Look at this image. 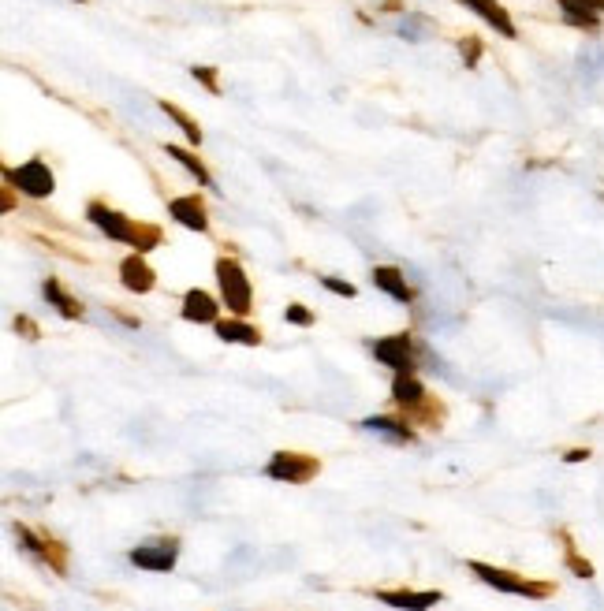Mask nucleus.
<instances>
[{
  "mask_svg": "<svg viewBox=\"0 0 604 611\" xmlns=\"http://www.w3.org/2000/svg\"><path fill=\"white\" fill-rule=\"evenodd\" d=\"M86 217L94 220L109 239L131 243L138 254H146V250H153V246L161 243V228H153V224H135L131 217H124V213H116V209H109V205H101V202H90Z\"/></svg>",
  "mask_w": 604,
  "mask_h": 611,
  "instance_id": "obj_1",
  "label": "nucleus"
},
{
  "mask_svg": "<svg viewBox=\"0 0 604 611\" xmlns=\"http://www.w3.org/2000/svg\"><path fill=\"white\" fill-rule=\"evenodd\" d=\"M217 284H220V302L235 313V317H247L254 310V291H250V280L243 265L235 258H220L217 261Z\"/></svg>",
  "mask_w": 604,
  "mask_h": 611,
  "instance_id": "obj_2",
  "label": "nucleus"
},
{
  "mask_svg": "<svg viewBox=\"0 0 604 611\" xmlns=\"http://www.w3.org/2000/svg\"><path fill=\"white\" fill-rule=\"evenodd\" d=\"M467 567H470V574H478L485 585H493V589H500V593H511V597H534V600L552 597L549 582H530V578H519L515 571L489 567V563H478V559H470Z\"/></svg>",
  "mask_w": 604,
  "mask_h": 611,
  "instance_id": "obj_3",
  "label": "nucleus"
},
{
  "mask_svg": "<svg viewBox=\"0 0 604 611\" xmlns=\"http://www.w3.org/2000/svg\"><path fill=\"white\" fill-rule=\"evenodd\" d=\"M265 474L273 481H284V485H306L310 477L321 474V462L314 455H302V451H276L265 466Z\"/></svg>",
  "mask_w": 604,
  "mask_h": 611,
  "instance_id": "obj_4",
  "label": "nucleus"
},
{
  "mask_svg": "<svg viewBox=\"0 0 604 611\" xmlns=\"http://www.w3.org/2000/svg\"><path fill=\"white\" fill-rule=\"evenodd\" d=\"M8 183H15V187L23 194H30V198H45V194H53V187H56L53 172H49L42 161H27V164H19V168H12V172H8Z\"/></svg>",
  "mask_w": 604,
  "mask_h": 611,
  "instance_id": "obj_5",
  "label": "nucleus"
},
{
  "mask_svg": "<svg viewBox=\"0 0 604 611\" xmlns=\"http://www.w3.org/2000/svg\"><path fill=\"white\" fill-rule=\"evenodd\" d=\"M176 556H179L176 541H153V544H138L135 552H131V563L142 567V571L168 574L172 567H176Z\"/></svg>",
  "mask_w": 604,
  "mask_h": 611,
  "instance_id": "obj_6",
  "label": "nucleus"
},
{
  "mask_svg": "<svg viewBox=\"0 0 604 611\" xmlns=\"http://www.w3.org/2000/svg\"><path fill=\"white\" fill-rule=\"evenodd\" d=\"M373 354L381 366H392L396 373H411V336L407 332H396V336H385V340L373 343Z\"/></svg>",
  "mask_w": 604,
  "mask_h": 611,
  "instance_id": "obj_7",
  "label": "nucleus"
},
{
  "mask_svg": "<svg viewBox=\"0 0 604 611\" xmlns=\"http://www.w3.org/2000/svg\"><path fill=\"white\" fill-rule=\"evenodd\" d=\"M217 313L220 306L213 302L209 291H187L183 295V321H191V325H217Z\"/></svg>",
  "mask_w": 604,
  "mask_h": 611,
  "instance_id": "obj_8",
  "label": "nucleus"
},
{
  "mask_svg": "<svg viewBox=\"0 0 604 611\" xmlns=\"http://www.w3.org/2000/svg\"><path fill=\"white\" fill-rule=\"evenodd\" d=\"M377 600L381 604H388V608H399V611H429L437 608L440 593H411V589H388V593H377Z\"/></svg>",
  "mask_w": 604,
  "mask_h": 611,
  "instance_id": "obj_9",
  "label": "nucleus"
},
{
  "mask_svg": "<svg viewBox=\"0 0 604 611\" xmlns=\"http://www.w3.org/2000/svg\"><path fill=\"white\" fill-rule=\"evenodd\" d=\"M168 213L183 224V228L191 231H209V217H206V205L198 202L194 194H187V198H172V205H168Z\"/></svg>",
  "mask_w": 604,
  "mask_h": 611,
  "instance_id": "obj_10",
  "label": "nucleus"
},
{
  "mask_svg": "<svg viewBox=\"0 0 604 611\" xmlns=\"http://www.w3.org/2000/svg\"><path fill=\"white\" fill-rule=\"evenodd\" d=\"M455 4H463V8H470L474 15H481L489 27H496L504 38H515V23H511V15L496 4V0H455Z\"/></svg>",
  "mask_w": 604,
  "mask_h": 611,
  "instance_id": "obj_11",
  "label": "nucleus"
},
{
  "mask_svg": "<svg viewBox=\"0 0 604 611\" xmlns=\"http://www.w3.org/2000/svg\"><path fill=\"white\" fill-rule=\"evenodd\" d=\"M120 276H124L127 291H135V295H146V291H153V284H157L153 269L142 258H138V254H131V258L120 265Z\"/></svg>",
  "mask_w": 604,
  "mask_h": 611,
  "instance_id": "obj_12",
  "label": "nucleus"
},
{
  "mask_svg": "<svg viewBox=\"0 0 604 611\" xmlns=\"http://www.w3.org/2000/svg\"><path fill=\"white\" fill-rule=\"evenodd\" d=\"M373 284L381 287L388 299L411 302V287H407V276H403L399 269H392V265H377V269H373Z\"/></svg>",
  "mask_w": 604,
  "mask_h": 611,
  "instance_id": "obj_13",
  "label": "nucleus"
},
{
  "mask_svg": "<svg viewBox=\"0 0 604 611\" xmlns=\"http://www.w3.org/2000/svg\"><path fill=\"white\" fill-rule=\"evenodd\" d=\"M392 399H396L403 410H414L418 403H426V388L414 381L411 373H396V381H392Z\"/></svg>",
  "mask_w": 604,
  "mask_h": 611,
  "instance_id": "obj_14",
  "label": "nucleus"
},
{
  "mask_svg": "<svg viewBox=\"0 0 604 611\" xmlns=\"http://www.w3.org/2000/svg\"><path fill=\"white\" fill-rule=\"evenodd\" d=\"M213 332H217L224 343H243V347H258L261 343V332L258 328H250L247 321H217Z\"/></svg>",
  "mask_w": 604,
  "mask_h": 611,
  "instance_id": "obj_15",
  "label": "nucleus"
},
{
  "mask_svg": "<svg viewBox=\"0 0 604 611\" xmlns=\"http://www.w3.org/2000/svg\"><path fill=\"white\" fill-rule=\"evenodd\" d=\"M563 12L578 27H597V15L604 12V0H560Z\"/></svg>",
  "mask_w": 604,
  "mask_h": 611,
  "instance_id": "obj_16",
  "label": "nucleus"
},
{
  "mask_svg": "<svg viewBox=\"0 0 604 611\" xmlns=\"http://www.w3.org/2000/svg\"><path fill=\"white\" fill-rule=\"evenodd\" d=\"M362 429H370V433H381L385 440L392 444H414V433L403 425V421H392V418H366L362 421Z\"/></svg>",
  "mask_w": 604,
  "mask_h": 611,
  "instance_id": "obj_17",
  "label": "nucleus"
},
{
  "mask_svg": "<svg viewBox=\"0 0 604 611\" xmlns=\"http://www.w3.org/2000/svg\"><path fill=\"white\" fill-rule=\"evenodd\" d=\"M45 299H49V306H56V313H60V317H68V321H75V317H83V306H79V302L71 299L68 291H64V287L56 284V280H45Z\"/></svg>",
  "mask_w": 604,
  "mask_h": 611,
  "instance_id": "obj_18",
  "label": "nucleus"
},
{
  "mask_svg": "<svg viewBox=\"0 0 604 611\" xmlns=\"http://www.w3.org/2000/svg\"><path fill=\"white\" fill-rule=\"evenodd\" d=\"M168 157H176V161L183 164V168H187V172H191V176L198 179L202 187H213V176H209V172H206V164L198 161V157H194L191 150H179V146H168Z\"/></svg>",
  "mask_w": 604,
  "mask_h": 611,
  "instance_id": "obj_19",
  "label": "nucleus"
},
{
  "mask_svg": "<svg viewBox=\"0 0 604 611\" xmlns=\"http://www.w3.org/2000/svg\"><path fill=\"white\" fill-rule=\"evenodd\" d=\"M161 109H165L168 116H172V120H176L179 127H183V135L191 138L194 146H198V142H202V127H198V123H194L191 116H187V112L179 109V105H168V101H161Z\"/></svg>",
  "mask_w": 604,
  "mask_h": 611,
  "instance_id": "obj_20",
  "label": "nucleus"
},
{
  "mask_svg": "<svg viewBox=\"0 0 604 611\" xmlns=\"http://www.w3.org/2000/svg\"><path fill=\"white\" fill-rule=\"evenodd\" d=\"M321 284L329 287L332 295H340V299H355L358 295L355 284H344V280H336V276H321Z\"/></svg>",
  "mask_w": 604,
  "mask_h": 611,
  "instance_id": "obj_21",
  "label": "nucleus"
},
{
  "mask_svg": "<svg viewBox=\"0 0 604 611\" xmlns=\"http://www.w3.org/2000/svg\"><path fill=\"white\" fill-rule=\"evenodd\" d=\"M284 317H288L291 325H314V313L306 310V306H299V302H295V306H288V313H284Z\"/></svg>",
  "mask_w": 604,
  "mask_h": 611,
  "instance_id": "obj_22",
  "label": "nucleus"
},
{
  "mask_svg": "<svg viewBox=\"0 0 604 611\" xmlns=\"http://www.w3.org/2000/svg\"><path fill=\"white\" fill-rule=\"evenodd\" d=\"M459 49H463V60H467V68H474V64H478V56H481L478 38H467L463 45H459Z\"/></svg>",
  "mask_w": 604,
  "mask_h": 611,
  "instance_id": "obj_23",
  "label": "nucleus"
},
{
  "mask_svg": "<svg viewBox=\"0 0 604 611\" xmlns=\"http://www.w3.org/2000/svg\"><path fill=\"white\" fill-rule=\"evenodd\" d=\"M567 567H571V571H575L578 578H590V574H593L590 563H586V559H578L575 552H567Z\"/></svg>",
  "mask_w": 604,
  "mask_h": 611,
  "instance_id": "obj_24",
  "label": "nucleus"
},
{
  "mask_svg": "<svg viewBox=\"0 0 604 611\" xmlns=\"http://www.w3.org/2000/svg\"><path fill=\"white\" fill-rule=\"evenodd\" d=\"M194 79L198 82H206L213 94H220V86H217V75H213V68H194Z\"/></svg>",
  "mask_w": 604,
  "mask_h": 611,
  "instance_id": "obj_25",
  "label": "nucleus"
}]
</instances>
